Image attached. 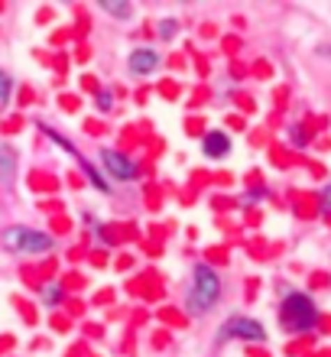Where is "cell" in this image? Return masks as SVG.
I'll use <instances>...</instances> for the list:
<instances>
[{
  "instance_id": "obj_1",
  "label": "cell",
  "mask_w": 331,
  "mask_h": 357,
  "mask_svg": "<svg viewBox=\"0 0 331 357\" xmlns=\"http://www.w3.org/2000/svg\"><path fill=\"white\" fill-rule=\"evenodd\" d=\"M221 296V282L215 276L211 266H195V280H192V289H189V309L192 312H205L211 309Z\"/></svg>"
},
{
  "instance_id": "obj_2",
  "label": "cell",
  "mask_w": 331,
  "mask_h": 357,
  "mask_svg": "<svg viewBox=\"0 0 331 357\" xmlns=\"http://www.w3.org/2000/svg\"><path fill=\"white\" fill-rule=\"evenodd\" d=\"M315 321H318V312H315V305L309 302V296H289V299L283 302V325L289 331H305L312 328Z\"/></svg>"
},
{
  "instance_id": "obj_3",
  "label": "cell",
  "mask_w": 331,
  "mask_h": 357,
  "mask_svg": "<svg viewBox=\"0 0 331 357\" xmlns=\"http://www.w3.org/2000/svg\"><path fill=\"white\" fill-rule=\"evenodd\" d=\"M3 244L17 254H43L52 247V237L49 234H39V231H29V227H10L3 234Z\"/></svg>"
},
{
  "instance_id": "obj_4",
  "label": "cell",
  "mask_w": 331,
  "mask_h": 357,
  "mask_svg": "<svg viewBox=\"0 0 331 357\" xmlns=\"http://www.w3.org/2000/svg\"><path fill=\"white\" fill-rule=\"evenodd\" d=\"M221 335H231V338H244V341H260L263 338V325H256V321H250V319H231L221 328Z\"/></svg>"
},
{
  "instance_id": "obj_5",
  "label": "cell",
  "mask_w": 331,
  "mask_h": 357,
  "mask_svg": "<svg viewBox=\"0 0 331 357\" xmlns=\"http://www.w3.org/2000/svg\"><path fill=\"white\" fill-rule=\"evenodd\" d=\"M101 156H105V166H107V169H111L117 178H133V176H137V166H133V162L127 160L123 153H117V150H105Z\"/></svg>"
},
{
  "instance_id": "obj_6",
  "label": "cell",
  "mask_w": 331,
  "mask_h": 357,
  "mask_svg": "<svg viewBox=\"0 0 331 357\" xmlns=\"http://www.w3.org/2000/svg\"><path fill=\"white\" fill-rule=\"evenodd\" d=\"M160 66V56L153 52V49H137L130 56V72L133 75H146V72H153V68Z\"/></svg>"
},
{
  "instance_id": "obj_7",
  "label": "cell",
  "mask_w": 331,
  "mask_h": 357,
  "mask_svg": "<svg viewBox=\"0 0 331 357\" xmlns=\"http://www.w3.org/2000/svg\"><path fill=\"white\" fill-rule=\"evenodd\" d=\"M201 146H205V156H224V153L231 150V140H227L221 130H211Z\"/></svg>"
},
{
  "instance_id": "obj_8",
  "label": "cell",
  "mask_w": 331,
  "mask_h": 357,
  "mask_svg": "<svg viewBox=\"0 0 331 357\" xmlns=\"http://www.w3.org/2000/svg\"><path fill=\"white\" fill-rule=\"evenodd\" d=\"M105 10L114 13V17H130V3H114V0H105Z\"/></svg>"
},
{
  "instance_id": "obj_9",
  "label": "cell",
  "mask_w": 331,
  "mask_h": 357,
  "mask_svg": "<svg viewBox=\"0 0 331 357\" xmlns=\"http://www.w3.org/2000/svg\"><path fill=\"white\" fill-rule=\"evenodd\" d=\"M7 98H10V78L0 72V107L7 104Z\"/></svg>"
},
{
  "instance_id": "obj_10",
  "label": "cell",
  "mask_w": 331,
  "mask_h": 357,
  "mask_svg": "<svg viewBox=\"0 0 331 357\" xmlns=\"http://www.w3.org/2000/svg\"><path fill=\"white\" fill-rule=\"evenodd\" d=\"M172 33H176V23H172V20H162V23H160V36L162 39H172Z\"/></svg>"
},
{
  "instance_id": "obj_11",
  "label": "cell",
  "mask_w": 331,
  "mask_h": 357,
  "mask_svg": "<svg viewBox=\"0 0 331 357\" xmlns=\"http://www.w3.org/2000/svg\"><path fill=\"white\" fill-rule=\"evenodd\" d=\"M98 107H101V111L111 107V91H98Z\"/></svg>"
},
{
  "instance_id": "obj_12",
  "label": "cell",
  "mask_w": 331,
  "mask_h": 357,
  "mask_svg": "<svg viewBox=\"0 0 331 357\" xmlns=\"http://www.w3.org/2000/svg\"><path fill=\"white\" fill-rule=\"evenodd\" d=\"M322 208H325V211H328V215H331V185L322 192Z\"/></svg>"
},
{
  "instance_id": "obj_13",
  "label": "cell",
  "mask_w": 331,
  "mask_h": 357,
  "mask_svg": "<svg viewBox=\"0 0 331 357\" xmlns=\"http://www.w3.org/2000/svg\"><path fill=\"white\" fill-rule=\"evenodd\" d=\"M43 299H46V302H56L59 299V289H46V292H43Z\"/></svg>"
}]
</instances>
